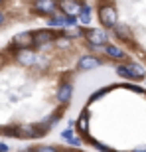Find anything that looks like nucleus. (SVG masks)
I'll list each match as a JSON object with an SVG mask.
<instances>
[{"label": "nucleus", "mask_w": 146, "mask_h": 152, "mask_svg": "<svg viewBox=\"0 0 146 152\" xmlns=\"http://www.w3.org/2000/svg\"><path fill=\"white\" fill-rule=\"evenodd\" d=\"M101 22L105 26H115L117 24V12L112 6H103L101 8Z\"/></svg>", "instance_id": "nucleus-1"}, {"label": "nucleus", "mask_w": 146, "mask_h": 152, "mask_svg": "<svg viewBox=\"0 0 146 152\" xmlns=\"http://www.w3.org/2000/svg\"><path fill=\"white\" fill-rule=\"evenodd\" d=\"M87 38H89V42L93 45H101L107 42V34L103 32V30H89L87 32Z\"/></svg>", "instance_id": "nucleus-2"}, {"label": "nucleus", "mask_w": 146, "mask_h": 152, "mask_svg": "<svg viewBox=\"0 0 146 152\" xmlns=\"http://www.w3.org/2000/svg\"><path fill=\"white\" fill-rule=\"evenodd\" d=\"M126 67V71H128V75H130V79H142L144 77V67L142 65H138V63H128V65H124Z\"/></svg>", "instance_id": "nucleus-3"}, {"label": "nucleus", "mask_w": 146, "mask_h": 152, "mask_svg": "<svg viewBox=\"0 0 146 152\" xmlns=\"http://www.w3.org/2000/svg\"><path fill=\"white\" fill-rule=\"evenodd\" d=\"M14 42H16L18 45H22V48H28V45L34 44V36L28 34V32H24V34L16 36V38H14Z\"/></svg>", "instance_id": "nucleus-4"}, {"label": "nucleus", "mask_w": 146, "mask_h": 152, "mask_svg": "<svg viewBox=\"0 0 146 152\" xmlns=\"http://www.w3.org/2000/svg\"><path fill=\"white\" fill-rule=\"evenodd\" d=\"M99 65V59L97 57H91V56H85L81 57V61H79V67L81 69H93Z\"/></svg>", "instance_id": "nucleus-5"}, {"label": "nucleus", "mask_w": 146, "mask_h": 152, "mask_svg": "<svg viewBox=\"0 0 146 152\" xmlns=\"http://www.w3.org/2000/svg\"><path fill=\"white\" fill-rule=\"evenodd\" d=\"M79 20H81V24H89L91 22V10H89V6H81V8H79Z\"/></svg>", "instance_id": "nucleus-6"}, {"label": "nucleus", "mask_w": 146, "mask_h": 152, "mask_svg": "<svg viewBox=\"0 0 146 152\" xmlns=\"http://www.w3.org/2000/svg\"><path fill=\"white\" fill-rule=\"evenodd\" d=\"M34 36V44H45V42H50L51 38H53V36L50 34V32H39V34H32Z\"/></svg>", "instance_id": "nucleus-7"}, {"label": "nucleus", "mask_w": 146, "mask_h": 152, "mask_svg": "<svg viewBox=\"0 0 146 152\" xmlns=\"http://www.w3.org/2000/svg\"><path fill=\"white\" fill-rule=\"evenodd\" d=\"M18 61L30 65V63L34 61V53H32V51H20V53H18Z\"/></svg>", "instance_id": "nucleus-8"}, {"label": "nucleus", "mask_w": 146, "mask_h": 152, "mask_svg": "<svg viewBox=\"0 0 146 152\" xmlns=\"http://www.w3.org/2000/svg\"><path fill=\"white\" fill-rule=\"evenodd\" d=\"M57 97H59V101H69V97H71V85H63L61 89H59V93H57Z\"/></svg>", "instance_id": "nucleus-9"}, {"label": "nucleus", "mask_w": 146, "mask_h": 152, "mask_svg": "<svg viewBox=\"0 0 146 152\" xmlns=\"http://www.w3.org/2000/svg\"><path fill=\"white\" fill-rule=\"evenodd\" d=\"M67 24V16L65 14H59V16H53L50 20V26H65Z\"/></svg>", "instance_id": "nucleus-10"}, {"label": "nucleus", "mask_w": 146, "mask_h": 152, "mask_svg": "<svg viewBox=\"0 0 146 152\" xmlns=\"http://www.w3.org/2000/svg\"><path fill=\"white\" fill-rule=\"evenodd\" d=\"M36 10H42V12H51L53 8H55V4L53 2H36Z\"/></svg>", "instance_id": "nucleus-11"}, {"label": "nucleus", "mask_w": 146, "mask_h": 152, "mask_svg": "<svg viewBox=\"0 0 146 152\" xmlns=\"http://www.w3.org/2000/svg\"><path fill=\"white\" fill-rule=\"evenodd\" d=\"M61 8H63V12H69V14H73V12H77L81 6H79L77 2H61Z\"/></svg>", "instance_id": "nucleus-12"}, {"label": "nucleus", "mask_w": 146, "mask_h": 152, "mask_svg": "<svg viewBox=\"0 0 146 152\" xmlns=\"http://www.w3.org/2000/svg\"><path fill=\"white\" fill-rule=\"evenodd\" d=\"M107 53L111 57H118V59H120V57H124V51L118 50V48H115V45H107Z\"/></svg>", "instance_id": "nucleus-13"}, {"label": "nucleus", "mask_w": 146, "mask_h": 152, "mask_svg": "<svg viewBox=\"0 0 146 152\" xmlns=\"http://www.w3.org/2000/svg\"><path fill=\"white\" fill-rule=\"evenodd\" d=\"M117 34L120 36V38H128V32H126V28H124V26H117Z\"/></svg>", "instance_id": "nucleus-14"}, {"label": "nucleus", "mask_w": 146, "mask_h": 152, "mask_svg": "<svg viewBox=\"0 0 146 152\" xmlns=\"http://www.w3.org/2000/svg\"><path fill=\"white\" fill-rule=\"evenodd\" d=\"M77 126H79V130H87V118L81 117V118H79V123H77Z\"/></svg>", "instance_id": "nucleus-15"}, {"label": "nucleus", "mask_w": 146, "mask_h": 152, "mask_svg": "<svg viewBox=\"0 0 146 152\" xmlns=\"http://www.w3.org/2000/svg\"><path fill=\"white\" fill-rule=\"evenodd\" d=\"M36 152H57V150H55V148H51V146H38Z\"/></svg>", "instance_id": "nucleus-16"}, {"label": "nucleus", "mask_w": 146, "mask_h": 152, "mask_svg": "<svg viewBox=\"0 0 146 152\" xmlns=\"http://www.w3.org/2000/svg\"><path fill=\"white\" fill-rule=\"evenodd\" d=\"M63 138H69V140H71V138H73V136H71V130H63Z\"/></svg>", "instance_id": "nucleus-17"}, {"label": "nucleus", "mask_w": 146, "mask_h": 152, "mask_svg": "<svg viewBox=\"0 0 146 152\" xmlns=\"http://www.w3.org/2000/svg\"><path fill=\"white\" fill-rule=\"evenodd\" d=\"M8 150V146H6V144H2V142H0V152H6Z\"/></svg>", "instance_id": "nucleus-18"}, {"label": "nucleus", "mask_w": 146, "mask_h": 152, "mask_svg": "<svg viewBox=\"0 0 146 152\" xmlns=\"http://www.w3.org/2000/svg\"><path fill=\"white\" fill-rule=\"evenodd\" d=\"M4 22V16H2V12H0V24Z\"/></svg>", "instance_id": "nucleus-19"}, {"label": "nucleus", "mask_w": 146, "mask_h": 152, "mask_svg": "<svg viewBox=\"0 0 146 152\" xmlns=\"http://www.w3.org/2000/svg\"><path fill=\"white\" fill-rule=\"evenodd\" d=\"M134 152H146V150H134Z\"/></svg>", "instance_id": "nucleus-20"}]
</instances>
